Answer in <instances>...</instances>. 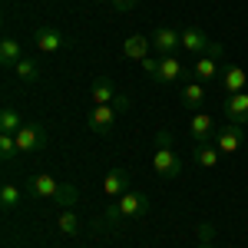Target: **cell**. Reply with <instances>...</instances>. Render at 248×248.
Returning a JSON list of instances; mask_svg holds the SVG:
<instances>
[{
	"mask_svg": "<svg viewBox=\"0 0 248 248\" xmlns=\"http://www.w3.org/2000/svg\"><path fill=\"white\" fill-rule=\"evenodd\" d=\"M119 212H123V218L129 222V218H146L149 212H153V202H149V195L146 192H136V189H129L126 195H119Z\"/></svg>",
	"mask_w": 248,
	"mask_h": 248,
	"instance_id": "cell-1",
	"label": "cell"
},
{
	"mask_svg": "<svg viewBox=\"0 0 248 248\" xmlns=\"http://www.w3.org/2000/svg\"><path fill=\"white\" fill-rule=\"evenodd\" d=\"M153 169H155V175H162V179H179L182 159H179V153H175L172 146H159L153 153Z\"/></svg>",
	"mask_w": 248,
	"mask_h": 248,
	"instance_id": "cell-2",
	"label": "cell"
},
{
	"mask_svg": "<svg viewBox=\"0 0 248 248\" xmlns=\"http://www.w3.org/2000/svg\"><path fill=\"white\" fill-rule=\"evenodd\" d=\"M222 113L232 126H248V93H232L222 99Z\"/></svg>",
	"mask_w": 248,
	"mask_h": 248,
	"instance_id": "cell-3",
	"label": "cell"
},
{
	"mask_svg": "<svg viewBox=\"0 0 248 248\" xmlns=\"http://www.w3.org/2000/svg\"><path fill=\"white\" fill-rule=\"evenodd\" d=\"M33 46H37L40 53H60V50L66 46V37L60 33L57 27L46 23V27H37V30H33Z\"/></svg>",
	"mask_w": 248,
	"mask_h": 248,
	"instance_id": "cell-4",
	"label": "cell"
},
{
	"mask_svg": "<svg viewBox=\"0 0 248 248\" xmlns=\"http://www.w3.org/2000/svg\"><path fill=\"white\" fill-rule=\"evenodd\" d=\"M182 46V33L172 27H159L153 33V53L155 57H175V50Z\"/></svg>",
	"mask_w": 248,
	"mask_h": 248,
	"instance_id": "cell-5",
	"label": "cell"
},
{
	"mask_svg": "<svg viewBox=\"0 0 248 248\" xmlns=\"http://www.w3.org/2000/svg\"><path fill=\"white\" fill-rule=\"evenodd\" d=\"M242 142H245V133H242V126H222L218 133H215V146H218V153H225V155H232V153H238L242 149Z\"/></svg>",
	"mask_w": 248,
	"mask_h": 248,
	"instance_id": "cell-6",
	"label": "cell"
},
{
	"mask_svg": "<svg viewBox=\"0 0 248 248\" xmlns=\"http://www.w3.org/2000/svg\"><path fill=\"white\" fill-rule=\"evenodd\" d=\"M116 109L113 106H93V113H90V133L96 136H109L116 126Z\"/></svg>",
	"mask_w": 248,
	"mask_h": 248,
	"instance_id": "cell-7",
	"label": "cell"
},
{
	"mask_svg": "<svg viewBox=\"0 0 248 248\" xmlns=\"http://www.w3.org/2000/svg\"><path fill=\"white\" fill-rule=\"evenodd\" d=\"M14 139H17V149H20V153H37V149L46 146V136H43L40 126H23Z\"/></svg>",
	"mask_w": 248,
	"mask_h": 248,
	"instance_id": "cell-8",
	"label": "cell"
},
{
	"mask_svg": "<svg viewBox=\"0 0 248 248\" xmlns=\"http://www.w3.org/2000/svg\"><path fill=\"white\" fill-rule=\"evenodd\" d=\"M129 172L126 169H109L106 172V179H103V192L109 195V199H119V195H126L129 192Z\"/></svg>",
	"mask_w": 248,
	"mask_h": 248,
	"instance_id": "cell-9",
	"label": "cell"
},
{
	"mask_svg": "<svg viewBox=\"0 0 248 248\" xmlns=\"http://www.w3.org/2000/svg\"><path fill=\"white\" fill-rule=\"evenodd\" d=\"M27 189H30V195L33 199H57V192H60V182L53 179V175H33L30 182H27Z\"/></svg>",
	"mask_w": 248,
	"mask_h": 248,
	"instance_id": "cell-10",
	"label": "cell"
},
{
	"mask_svg": "<svg viewBox=\"0 0 248 248\" xmlns=\"http://www.w3.org/2000/svg\"><path fill=\"white\" fill-rule=\"evenodd\" d=\"M212 40L199 30V27H186L182 30V50H189V53H199V57H205V50H209Z\"/></svg>",
	"mask_w": 248,
	"mask_h": 248,
	"instance_id": "cell-11",
	"label": "cell"
},
{
	"mask_svg": "<svg viewBox=\"0 0 248 248\" xmlns=\"http://www.w3.org/2000/svg\"><path fill=\"white\" fill-rule=\"evenodd\" d=\"M192 77H195V83H212V79H218V77H222L218 60H215V57H199V60H195V66H192Z\"/></svg>",
	"mask_w": 248,
	"mask_h": 248,
	"instance_id": "cell-12",
	"label": "cell"
},
{
	"mask_svg": "<svg viewBox=\"0 0 248 248\" xmlns=\"http://www.w3.org/2000/svg\"><path fill=\"white\" fill-rule=\"evenodd\" d=\"M245 83H248V73L242 66H225L222 70V90L225 93H245Z\"/></svg>",
	"mask_w": 248,
	"mask_h": 248,
	"instance_id": "cell-13",
	"label": "cell"
},
{
	"mask_svg": "<svg viewBox=\"0 0 248 248\" xmlns=\"http://www.w3.org/2000/svg\"><path fill=\"white\" fill-rule=\"evenodd\" d=\"M149 53H153V40L139 37V33H136V37H129L126 43H123V57H126V60H139V63H142V60L149 57Z\"/></svg>",
	"mask_w": 248,
	"mask_h": 248,
	"instance_id": "cell-14",
	"label": "cell"
},
{
	"mask_svg": "<svg viewBox=\"0 0 248 248\" xmlns=\"http://www.w3.org/2000/svg\"><path fill=\"white\" fill-rule=\"evenodd\" d=\"M116 93H119V90L113 86V79H109V77H96L93 79V103H96V106H113Z\"/></svg>",
	"mask_w": 248,
	"mask_h": 248,
	"instance_id": "cell-15",
	"label": "cell"
},
{
	"mask_svg": "<svg viewBox=\"0 0 248 248\" xmlns=\"http://www.w3.org/2000/svg\"><path fill=\"white\" fill-rule=\"evenodd\" d=\"M218 146H209V142H195V149H192V162L195 166H202V169H215L218 166Z\"/></svg>",
	"mask_w": 248,
	"mask_h": 248,
	"instance_id": "cell-16",
	"label": "cell"
},
{
	"mask_svg": "<svg viewBox=\"0 0 248 248\" xmlns=\"http://www.w3.org/2000/svg\"><path fill=\"white\" fill-rule=\"evenodd\" d=\"M179 77H186L179 57H159V77H155V83H175Z\"/></svg>",
	"mask_w": 248,
	"mask_h": 248,
	"instance_id": "cell-17",
	"label": "cell"
},
{
	"mask_svg": "<svg viewBox=\"0 0 248 248\" xmlns=\"http://www.w3.org/2000/svg\"><path fill=\"white\" fill-rule=\"evenodd\" d=\"M189 133L195 142H209V136H212V116L209 113H195L192 116V123H189Z\"/></svg>",
	"mask_w": 248,
	"mask_h": 248,
	"instance_id": "cell-18",
	"label": "cell"
},
{
	"mask_svg": "<svg viewBox=\"0 0 248 248\" xmlns=\"http://www.w3.org/2000/svg\"><path fill=\"white\" fill-rule=\"evenodd\" d=\"M126 218H123V212H119V205H106V212H103V218H96V232H119V225H123Z\"/></svg>",
	"mask_w": 248,
	"mask_h": 248,
	"instance_id": "cell-19",
	"label": "cell"
},
{
	"mask_svg": "<svg viewBox=\"0 0 248 248\" xmlns=\"http://www.w3.org/2000/svg\"><path fill=\"white\" fill-rule=\"evenodd\" d=\"M20 60H23V53H20V43L14 37H7L3 43H0V63L7 66V70H14Z\"/></svg>",
	"mask_w": 248,
	"mask_h": 248,
	"instance_id": "cell-20",
	"label": "cell"
},
{
	"mask_svg": "<svg viewBox=\"0 0 248 248\" xmlns=\"http://www.w3.org/2000/svg\"><path fill=\"white\" fill-rule=\"evenodd\" d=\"M202 103H205V83H189L182 90V106L186 109H199Z\"/></svg>",
	"mask_w": 248,
	"mask_h": 248,
	"instance_id": "cell-21",
	"label": "cell"
},
{
	"mask_svg": "<svg viewBox=\"0 0 248 248\" xmlns=\"http://www.w3.org/2000/svg\"><path fill=\"white\" fill-rule=\"evenodd\" d=\"M20 129H23V123H20V113L14 109V106H3V109H0V133L17 136Z\"/></svg>",
	"mask_w": 248,
	"mask_h": 248,
	"instance_id": "cell-22",
	"label": "cell"
},
{
	"mask_svg": "<svg viewBox=\"0 0 248 248\" xmlns=\"http://www.w3.org/2000/svg\"><path fill=\"white\" fill-rule=\"evenodd\" d=\"M57 229H60V235H66V238L79 235V218H77V212H73V209H63V212H60V218H57Z\"/></svg>",
	"mask_w": 248,
	"mask_h": 248,
	"instance_id": "cell-23",
	"label": "cell"
},
{
	"mask_svg": "<svg viewBox=\"0 0 248 248\" xmlns=\"http://www.w3.org/2000/svg\"><path fill=\"white\" fill-rule=\"evenodd\" d=\"M57 205H63V209H73L79 202V189L73 186V182H60V192H57V199H53Z\"/></svg>",
	"mask_w": 248,
	"mask_h": 248,
	"instance_id": "cell-24",
	"label": "cell"
},
{
	"mask_svg": "<svg viewBox=\"0 0 248 248\" xmlns=\"http://www.w3.org/2000/svg\"><path fill=\"white\" fill-rule=\"evenodd\" d=\"M0 205H3V212H14L20 205V186H14V182H3L0 186Z\"/></svg>",
	"mask_w": 248,
	"mask_h": 248,
	"instance_id": "cell-25",
	"label": "cell"
},
{
	"mask_svg": "<svg viewBox=\"0 0 248 248\" xmlns=\"http://www.w3.org/2000/svg\"><path fill=\"white\" fill-rule=\"evenodd\" d=\"M14 73H17L20 83H37V79H40V66L33 63V60H27V57H23V60L17 63V66H14Z\"/></svg>",
	"mask_w": 248,
	"mask_h": 248,
	"instance_id": "cell-26",
	"label": "cell"
},
{
	"mask_svg": "<svg viewBox=\"0 0 248 248\" xmlns=\"http://www.w3.org/2000/svg\"><path fill=\"white\" fill-rule=\"evenodd\" d=\"M17 153H20V149H17V139H14L10 133H0V159H3V162H10Z\"/></svg>",
	"mask_w": 248,
	"mask_h": 248,
	"instance_id": "cell-27",
	"label": "cell"
},
{
	"mask_svg": "<svg viewBox=\"0 0 248 248\" xmlns=\"http://www.w3.org/2000/svg\"><path fill=\"white\" fill-rule=\"evenodd\" d=\"M195 235H199V245H212L215 242V225L202 222V225H195Z\"/></svg>",
	"mask_w": 248,
	"mask_h": 248,
	"instance_id": "cell-28",
	"label": "cell"
},
{
	"mask_svg": "<svg viewBox=\"0 0 248 248\" xmlns=\"http://www.w3.org/2000/svg\"><path fill=\"white\" fill-rule=\"evenodd\" d=\"M142 70H146V77L155 83V77H159V57H155V53H153V57H146V60H142Z\"/></svg>",
	"mask_w": 248,
	"mask_h": 248,
	"instance_id": "cell-29",
	"label": "cell"
},
{
	"mask_svg": "<svg viewBox=\"0 0 248 248\" xmlns=\"http://www.w3.org/2000/svg\"><path fill=\"white\" fill-rule=\"evenodd\" d=\"M129 106H133V99H129V96H126V93H116V99H113V109H116V113H126Z\"/></svg>",
	"mask_w": 248,
	"mask_h": 248,
	"instance_id": "cell-30",
	"label": "cell"
},
{
	"mask_svg": "<svg viewBox=\"0 0 248 248\" xmlns=\"http://www.w3.org/2000/svg\"><path fill=\"white\" fill-rule=\"evenodd\" d=\"M205 57H215V60H222V57H225V46H222L218 40H212V43H209V50H205Z\"/></svg>",
	"mask_w": 248,
	"mask_h": 248,
	"instance_id": "cell-31",
	"label": "cell"
},
{
	"mask_svg": "<svg viewBox=\"0 0 248 248\" xmlns=\"http://www.w3.org/2000/svg\"><path fill=\"white\" fill-rule=\"evenodd\" d=\"M113 3V10H119V14H126V10H133L139 0H109Z\"/></svg>",
	"mask_w": 248,
	"mask_h": 248,
	"instance_id": "cell-32",
	"label": "cell"
},
{
	"mask_svg": "<svg viewBox=\"0 0 248 248\" xmlns=\"http://www.w3.org/2000/svg\"><path fill=\"white\" fill-rule=\"evenodd\" d=\"M159 146H172V133L169 129H159V133H155V149H159Z\"/></svg>",
	"mask_w": 248,
	"mask_h": 248,
	"instance_id": "cell-33",
	"label": "cell"
},
{
	"mask_svg": "<svg viewBox=\"0 0 248 248\" xmlns=\"http://www.w3.org/2000/svg\"><path fill=\"white\" fill-rule=\"evenodd\" d=\"M195 248H212V245H195Z\"/></svg>",
	"mask_w": 248,
	"mask_h": 248,
	"instance_id": "cell-34",
	"label": "cell"
}]
</instances>
